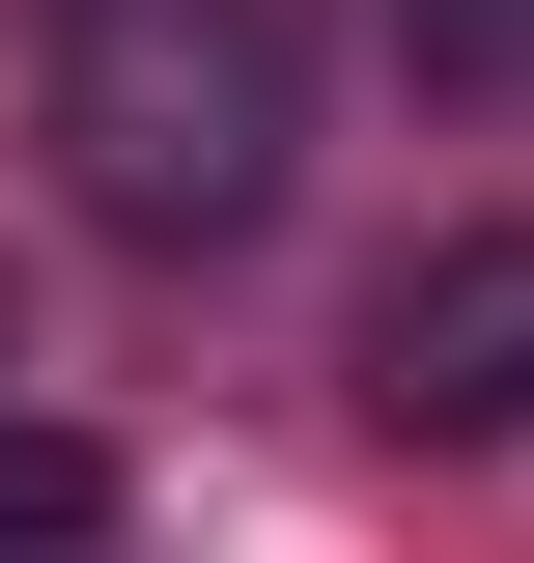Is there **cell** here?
<instances>
[{"mask_svg": "<svg viewBox=\"0 0 534 563\" xmlns=\"http://www.w3.org/2000/svg\"><path fill=\"white\" fill-rule=\"evenodd\" d=\"M57 169L141 254H225L310 169V0H57Z\"/></svg>", "mask_w": 534, "mask_h": 563, "instance_id": "obj_1", "label": "cell"}, {"mask_svg": "<svg viewBox=\"0 0 534 563\" xmlns=\"http://www.w3.org/2000/svg\"><path fill=\"white\" fill-rule=\"evenodd\" d=\"M394 29H422L450 85H507V57H534V0H394Z\"/></svg>", "mask_w": 534, "mask_h": 563, "instance_id": "obj_4", "label": "cell"}, {"mask_svg": "<svg viewBox=\"0 0 534 563\" xmlns=\"http://www.w3.org/2000/svg\"><path fill=\"white\" fill-rule=\"evenodd\" d=\"M57 536H113V451H85V422H29V395H0V563H57Z\"/></svg>", "mask_w": 534, "mask_h": 563, "instance_id": "obj_3", "label": "cell"}, {"mask_svg": "<svg viewBox=\"0 0 534 563\" xmlns=\"http://www.w3.org/2000/svg\"><path fill=\"white\" fill-rule=\"evenodd\" d=\"M366 422L394 451H534V225H450L366 310Z\"/></svg>", "mask_w": 534, "mask_h": 563, "instance_id": "obj_2", "label": "cell"}]
</instances>
